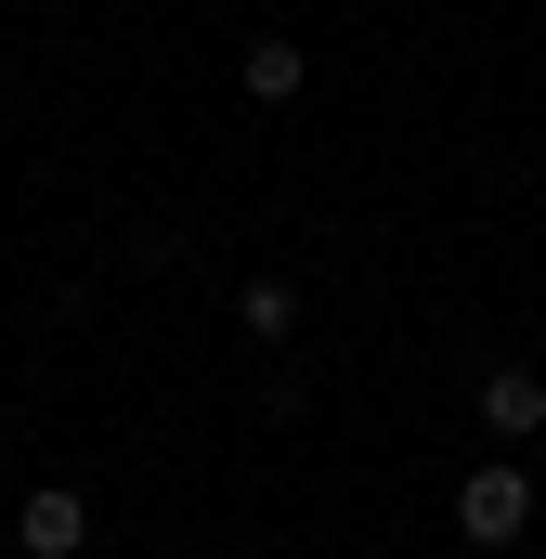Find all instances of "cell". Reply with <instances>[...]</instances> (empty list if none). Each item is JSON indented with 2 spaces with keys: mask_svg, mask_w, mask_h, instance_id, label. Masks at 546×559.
<instances>
[{
  "mask_svg": "<svg viewBox=\"0 0 546 559\" xmlns=\"http://www.w3.org/2000/svg\"><path fill=\"white\" fill-rule=\"evenodd\" d=\"M455 534H468V547H521V534H534V481H521L508 455H482V468L455 481Z\"/></svg>",
  "mask_w": 546,
  "mask_h": 559,
  "instance_id": "1",
  "label": "cell"
},
{
  "mask_svg": "<svg viewBox=\"0 0 546 559\" xmlns=\"http://www.w3.org/2000/svg\"><path fill=\"white\" fill-rule=\"evenodd\" d=\"M13 547L26 559H92V508H79L66 481H39V495L13 508Z\"/></svg>",
  "mask_w": 546,
  "mask_h": 559,
  "instance_id": "2",
  "label": "cell"
},
{
  "mask_svg": "<svg viewBox=\"0 0 546 559\" xmlns=\"http://www.w3.org/2000/svg\"><path fill=\"white\" fill-rule=\"evenodd\" d=\"M546 429V378L534 365H482V442H534Z\"/></svg>",
  "mask_w": 546,
  "mask_h": 559,
  "instance_id": "3",
  "label": "cell"
},
{
  "mask_svg": "<svg viewBox=\"0 0 546 559\" xmlns=\"http://www.w3.org/2000/svg\"><path fill=\"white\" fill-rule=\"evenodd\" d=\"M235 79H248V105H299V92H312V52H299V39H248Z\"/></svg>",
  "mask_w": 546,
  "mask_h": 559,
  "instance_id": "4",
  "label": "cell"
},
{
  "mask_svg": "<svg viewBox=\"0 0 546 559\" xmlns=\"http://www.w3.org/2000/svg\"><path fill=\"white\" fill-rule=\"evenodd\" d=\"M235 325H248L261 352H286V338H299V286H286V274H248V286H235Z\"/></svg>",
  "mask_w": 546,
  "mask_h": 559,
  "instance_id": "5",
  "label": "cell"
}]
</instances>
